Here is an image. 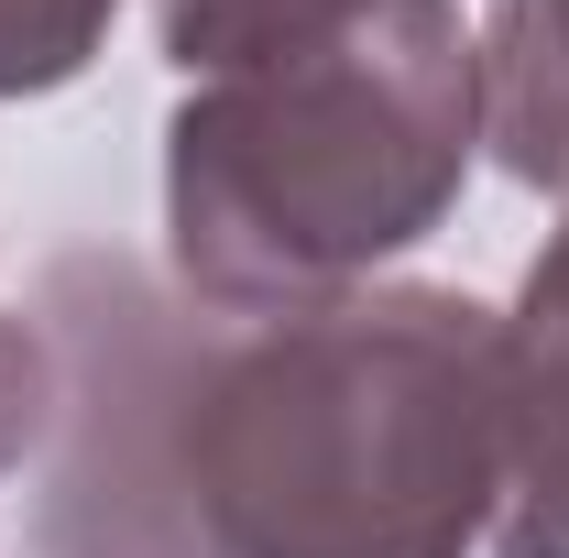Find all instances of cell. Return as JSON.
Here are the masks:
<instances>
[{"mask_svg":"<svg viewBox=\"0 0 569 558\" xmlns=\"http://www.w3.org/2000/svg\"><path fill=\"white\" fill-rule=\"evenodd\" d=\"M482 142L460 0H372L318 56L187 88L164 121V241L198 307H329L449 219Z\"/></svg>","mask_w":569,"mask_h":558,"instance_id":"cell-2","label":"cell"},{"mask_svg":"<svg viewBox=\"0 0 569 558\" xmlns=\"http://www.w3.org/2000/svg\"><path fill=\"white\" fill-rule=\"evenodd\" d=\"M44 350L33 558H471L503 515V318L460 285L219 318L67 252Z\"/></svg>","mask_w":569,"mask_h":558,"instance_id":"cell-1","label":"cell"},{"mask_svg":"<svg viewBox=\"0 0 569 558\" xmlns=\"http://www.w3.org/2000/svg\"><path fill=\"white\" fill-rule=\"evenodd\" d=\"M372 0H153V33L187 88L209 77H252V67H284V56H318L329 33H351Z\"/></svg>","mask_w":569,"mask_h":558,"instance_id":"cell-5","label":"cell"},{"mask_svg":"<svg viewBox=\"0 0 569 558\" xmlns=\"http://www.w3.org/2000/svg\"><path fill=\"white\" fill-rule=\"evenodd\" d=\"M121 0H0V99H44L88 77V56L110 44Z\"/></svg>","mask_w":569,"mask_h":558,"instance_id":"cell-6","label":"cell"},{"mask_svg":"<svg viewBox=\"0 0 569 558\" xmlns=\"http://www.w3.org/2000/svg\"><path fill=\"white\" fill-rule=\"evenodd\" d=\"M482 132L503 176L569 187V0H503L482 33Z\"/></svg>","mask_w":569,"mask_h":558,"instance_id":"cell-4","label":"cell"},{"mask_svg":"<svg viewBox=\"0 0 569 558\" xmlns=\"http://www.w3.org/2000/svg\"><path fill=\"white\" fill-rule=\"evenodd\" d=\"M44 427H56V350L33 318L0 307V471H22L44 449Z\"/></svg>","mask_w":569,"mask_h":558,"instance_id":"cell-7","label":"cell"},{"mask_svg":"<svg viewBox=\"0 0 569 558\" xmlns=\"http://www.w3.org/2000/svg\"><path fill=\"white\" fill-rule=\"evenodd\" d=\"M503 558H569V230L503 318Z\"/></svg>","mask_w":569,"mask_h":558,"instance_id":"cell-3","label":"cell"}]
</instances>
